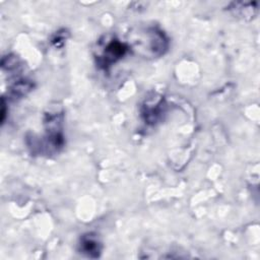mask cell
I'll return each mask as SVG.
<instances>
[{"mask_svg":"<svg viewBox=\"0 0 260 260\" xmlns=\"http://www.w3.org/2000/svg\"><path fill=\"white\" fill-rule=\"evenodd\" d=\"M126 51L127 47L124 43L119 40L112 39L102 46L101 53L96 57L98 63L104 68H107L123 58Z\"/></svg>","mask_w":260,"mask_h":260,"instance_id":"6da1fadb","label":"cell"},{"mask_svg":"<svg viewBox=\"0 0 260 260\" xmlns=\"http://www.w3.org/2000/svg\"><path fill=\"white\" fill-rule=\"evenodd\" d=\"M79 251L89 258H98L102 252V244L96 235L88 233L83 235L79 242Z\"/></svg>","mask_w":260,"mask_h":260,"instance_id":"7a4b0ae2","label":"cell"},{"mask_svg":"<svg viewBox=\"0 0 260 260\" xmlns=\"http://www.w3.org/2000/svg\"><path fill=\"white\" fill-rule=\"evenodd\" d=\"M32 88V83L28 80H18L11 87V93L14 98L25 95Z\"/></svg>","mask_w":260,"mask_h":260,"instance_id":"3957f363","label":"cell"}]
</instances>
